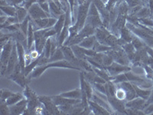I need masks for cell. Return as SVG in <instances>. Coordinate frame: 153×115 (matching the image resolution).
<instances>
[{"label":"cell","mask_w":153,"mask_h":115,"mask_svg":"<svg viewBox=\"0 0 153 115\" xmlns=\"http://www.w3.org/2000/svg\"><path fill=\"white\" fill-rule=\"evenodd\" d=\"M15 42H16V40L12 38L9 42H6L2 47H1V49H2V50H1V56H0L1 65L7 66L9 58H10L12 49H13V46L15 45Z\"/></svg>","instance_id":"cell-2"},{"label":"cell","mask_w":153,"mask_h":115,"mask_svg":"<svg viewBox=\"0 0 153 115\" xmlns=\"http://www.w3.org/2000/svg\"><path fill=\"white\" fill-rule=\"evenodd\" d=\"M28 107V100L25 98H23L17 104L9 106L10 108V114L18 115V114H24L25 111L27 110Z\"/></svg>","instance_id":"cell-11"},{"label":"cell","mask_w":153,"mask_h":115,"mask_svg":"<svg viewBox=\"0 0 153 115\" xmlns=\"http://www.w3.org/2000/svg\"><path fill=\"white\" fill-rule=\"evenodd\" d=\"M113 62H114V60H113V57L107 52H105L103 55V65L105 68L111 65Z\"/></svg>","instance_id":"cell-32"},{"label":"cell","mask_w":153,"mask_h":115,"mask_svg":"<svg viewBox=\"0 0 153 115\" xmlns=\"http://www.w3.org/2000/svg\"><path fill=\"white\" fill-rule=\"evenodd\" d=\"M151 15V11H150L149 8L148 7V5H143L141 9H139V11L136 13L135 16H136L138 19H140L149 17Z\"/></svg>","instance_id":"cell-24"},{"label":"cell","mask_w":153,"mask_h":115,"mask_svg":"<svg viewBox=\"0 0 153 115\" xmlns=\"http://www.w3.org/2000/svg\"><path fill=\"white\" fill-rule=\"evenodd\" d=\"M25 98V96L23 94L21 93H13L10 98H8L6 101H5V103L7 104L9 106H12V105L17 104L19 101H20L21 100H22Z\"/></svg>","instance_id":"cell-22"},{"label":"cell","mask_w":153,"mask_h":115,"mask_svg":"<svg viewBox=\"0 0 153 115\" xmlns=\"http://www.w3.org/2000/svg\"><path fill=\"white\" fill-rule=\"evenodd\" d=\"M89 106L91 108V112L94 114H110V113L106 110V108L100 106L96 102L93 101L92 100H89Z\"/></svg>","instance_id":"cell-13"},{"label":"cell","mask_w":153,"mask_h":115,"mask_svg":"<svg viewBox=\"0 0 153 115\" xmlns=\"http://www.w3.org/2000/svg\"><path fill=\"white\" fill-rule=\"evenodd\" d=\"M106 69L108 73H109V75L111 77H113L119 75V74L125 73V72L131 71L132 67L121 65V64H119V63L114 61L111 65L106 67Z\"/></svg>","instance_id":"cell-8"},{"label":"cell","mask_w":153,"mask_h":115,"mask_svg":"<svg viewBox=\"0 0 153 115\" xmlns=\"http://www.w3.org/2000/svg\"><path fill=\"white\" fill-rule=\"evenodd\" d=\"M110 81L113 83H114L115 84H121V83H123L124 81H128V79H127V77L125 73H121L116 75V76L111 77V80Z\"/></svg>","instance_id":"cell-30"},{"label":"cell","mask_w":153,"mask_h":115,"mask_svg":"<svg viewBox=\"0 0 153 115\" xmlns=\"http://www.w3.org/2000/svg\"><path fill=\"white\" fill-rule=\"evenodd\" d=\"M96 28L94 26H92L91 25L88 24V23H86L85 25H84L83 28H81L78 33L81 35L84 38H87V37L91 36V35H94L95 34Z\"/></svg>","instance_id":"cell-17"},{"label":"cell","mask_w":153,"mask_h":115,"mask_svg":"<svg viewBox=\"0 0 153 115\" xmlns=\"http://www.w3.org/2000/svg\"><path fill=\"white\" fill-rule=\"evenodd\" d=\"M69 68V69H74V70H77V71H80V72H82V70L80 69V68L74 66L72 64L68 62V61H66V60H61V61H54V62H49V63H47V64H45V65L37 66L36 68L33 70V72H31L28 77L30 79L39 78V77H40L44 72H45L48 68Z\"/></svg>","instance_id":"cell-1"},{"label":"cell","mask_w":153,"mask_h":115,"mask_svg":"<svg viewBox=\"0 0 153 115\" xmlns=\"http://www.w3.org/2000/svg\"><path fill=\"white\" fill-rule=\"evenodd\" d=\"M152 80H153V77H152Z\"/></svg>","instance_id":"cell-43"},{"label":"cell","mask_w":153,"mask_h":115,"mask_svg":"<svg viewBox=\"0 0 153 115\" xmlns=\"http://www.w3.org/2000/svg\"><path fill=\"white\" fill-rule=\"evenodd\" d=\"M48 2L49 5H50L51 17L58 19L60 17V16H61L63 13H65V12L63 11V9H61L59 5H57V3H55V2L51 1V0H50Z\"/></svg>","instance_id":"cell-14"},{"label":"cell","mask_w":153,"mask_h":115,"mask_svg":"<svg viewBox=\"0 0 153 115\" xmlns=\"http://www.w3.org/2000/svg\"><path fill=\"white\" fill-rule=\"evenodd\" d=\"M51 38H49L47 39L45 46L44 48L43 54L48 58H50L51 57Z\"/></svg>","instance_id":"cell-31"},{"label":"cell","mask_w":153,"mask_h":115,"mask_svg":"<svg viewBox=\"0 0 153 115\" xmlns=\"http://www.w3.org/2000/svg\"><path fill=\"white\" fill-rule=\"evenodd\" d=\"M19 63V55H18L17 52V47H16V44L15 42V45L13 46V49H12V54H11L10 58H9V62L7 65V71H6V74H5V77L9 78L12 72H14L15 68H16V65Z\"/></svg>","instance_id":"cell-7"},{"label":"cell","mask_w":153,"mask_h":115,"mask_svg":"<svg viewBox=\"0 0 153 115\" xmlns=\"http://www.w3.org/2000/svg\"><path fill=\"white\" fill-rule=\"evenodd\" d=\"M72 51H73L74 54L76 56V58L78 60L80 59H87V56L84 54V51L82 47H80L79 45H75V46H71Z\"/></svg>","instance_id":"cell-26"},{"label":"cell","mask_w":153,"mask_h":115,"mask_svg":"<svg viewBox=\"0 0 153 115\" xmlns=\"http://www.w3.org/2000/svg\"><path fill=\"white\" fill-rule=\"evenodd\" d=\"M145 114H153V103L149 104L143 110Z\"/></svg>","instance_id":"cell-39"},{"label":"cell","mask_w":153,"mask_h":115,"mask_svg":"<svg viewBox=\"0 0 153 115\" xmlns=\"http://www.w3.org/2000/svg\"><path fill=\"white\" fill-rule=\"evenodd\" d=\"M94 51H96L97 52H100V53H105V52H107L109 51H110L112 49V48L110 46H108L106 45H104V44H101L100 42H98L97 41L96 42L95 46L94 47Z\"/></svg>","instance_id":"cell-28"},{"label":"cell","mask_w":153,"mask_h":115,"mask_svg":"<svg viewBox=\"0 0 153 115\" xmlns=\"http://www.w3.org/2000/svg\"><path fill=\"white\" fill-rule=\"evenodd\" d=\"M61 49H62L63 53H64V55H65V60L68 61V62L71 63V64H72L74 66L80 68V64H79V60L76 58V56L74 54L71 47L67 46H61ZM80 69H81V68H80Z\"/></svg>","instance_id":"cell-9"},{"label":"cell","mask_w":153,"mask_h":115,"mask_svg":"<svg viewBox=\"0 0 153 115\" xmlns=\"http://www.w3.org/2000/svg\"><path fill=\"white\" fill-rule=\"evenodd\" d=\"M65 19H66V15H65V13H63V14L61 15V16H60V17L57 19V22H56L55 25H54V26L53 27V28H54V30L56 31V32H57V37L59 36L60 33H61L63 28L65 26Z\"/></svg>","instance_id":"cell-19"},{"label":"cell","mask_w":153,"mask_h":115,"mask_svg":"<svg viewBox=\"0 0 153 115\" xmlns=\"http://www.w3.org/2000/svg\"><path fill=\"white\" fill-rule=\"evenodd\" d=\"M38 98H39V101L43 104V105L46 108V110L48 111L49 114H61L58 107L55 105V104L53 102L51 97L38 96Z\"/></svg>","instance_id":"cell-4"},{"label":"cell","mask_w":153,"mask_h":115,"mask_svg":"<svg viewBox=\"0 0 153 115\" xmlns=\"http://www.w3.org/2000/svg\"><path fill=\"white\" fill-rule=\"evenodd\" d=\"M119 2H120V0H108L105 4L106 9L110 12L112 9H113L117 6Z\"/></svg>","instance_id":"cell-37"},{"label":"cell","mask_w":153,"mask_h":115,"mask_svg":"<svg viewBox=\"0 0 153 115\" xmlns=\"http://www.w3.org/2000/svg\"><path fill=\"white\" fill-rule=\"evenodd\" d=\"M126 92L125 89L121 87L120 84H117V91H116L115 97L118 98L119 100L124 101L126 102Z\"/></svg>","instance_id":"cell-27"},{"label":"cell","mask_w":153,"mask_h":115,"mask_svg":"<svg viewBox=\"0 0 153 115\" xmlns=\"http://www.w3.org/2000/svg\"><path fill=\"white\" fill-rule=\"evenodd\" d=\"M134 34L132 33V31L127 28L126 26H125L124 28H123L120 31V38H123L126 42H131L133 38Z\"/></svg>","instance_id":"cell-21"},{"label":"cell","mask_w":153,"mask_h":115,"mask_svg":"<svg viewBox=\"0 0 153 115\" xmlns=\"http://www.w3.org/2000/svg\"><path fill=\"white\" fill-rule=\"evenodd\" d=\"M107 101L113 108V110L116 111V114L119 112L120 114H125L126 113V101H121L117 98L115 96H107Z\"/></svg>","instance_id":"cell-6"},{"label":"cell","mask_w":153,"mask_h":115,"mask_svg":"<svg viewBox=\"0 0 153 115\" xmlns=\"http://www.w3.org/2000/svg\"><path fill=\"white\" fill-rule=\"evenodd\" d=\"M57 19L53 17H48L45 19H36V20H32V25H33L35 31L38 29H46V28H53L57 22Z\"/></svg>","instance_id":"cell-3"},{"label":"cell","mask_w":153,"mask_h":115,"mask_svg":"<svg viewBox=\"0 0 153 115\" xmlns=\"http://www.w3.org/2000/svg\"><path fill=\"white\" fill-rule=\"evenodd\" d=\"M148 5V7L149 8L152 14H153V0H149L148 5Z\"/></svg>","instance_id":"cell-41"},{"label":"cell","mask_w":153,"mask_h":115,"mask_svg":"<svg viewBox=\"0 0 153 115\" xmlns=\"http://www.w3.org/2000/svg\"><path fill=\"white\" fill-rule=\"evenodd\" d=\"M60 95L64 97V98H71V99L81 100L82 92L80 88H76V89H74V90H72V91H67V92L61 93Z\"/></svg>","instance_id":"cell-16"},{"label":"cell","mask_w":153,"mask_h":115,"mask_svg":"<svg viewBox=\"0 0 153 115\" xmlns=\"http://www.w3.org/2000/svg\"><path fill=\"white\" fill-rule=\"evenodd\" d=\"M28 16L31 17L32 20H36V19H45V18L51 17L48 13H46L40 5L38 2L32 4L30 6L29 9H28Z\"/></svg>","instance_id":"cell-5"},{"label":"cell","mask_w":153,"mask_h":115,"mask_svg":"<svg viewBox=\"0 0 153 115\" xmlns=\"http://www.w3.org/2000/svg\"><path fill=\"white\" fill-rule=\"evenodd\" d=\"M0 94H1V101H5L13 94V92L7 89H2Z\"/></svg>","instance_id":"cell-34"},{"label":"cell","mask_w":153,"mask_h":115,"mask_svg":"<svg viewBox=\"0 0 153 115\" xmlns=\"http://www.w3.org/2000/svg\"><path fill=\"white\" fill-rule=\"evenodd\" d=\"M133 84V87L134 88H135V91H136V96H137V97H139V98H143V99L147 101V100L149 99V98L150 94H151L152 89L141 88V87H139V86L136 85V84Z\"/></svg>","instance_id":"cell-18"},{"label":"cell","mask_w":153,"mask_h":115,"mask_svg":"<svg viewBox=\"0 0 153 115\" xmlns=\"http://www.w3.org/2000/svg\"><path fill=\"white\" fill-rule=\"evenodd\" d=\"M105 84H106V83H105ZM105 84H102V83H94V84H92V85L93 87L95 88V90L98 91L99 92L102 93V94H106Z\"/></svg>","instance_id":"cell-36"},{"label":"cell","mask_w":153,"mask_h":115,"mask_svg":"<svg viewBox=\"0 0 153 115\" xmlns=\"http://www.w3.org/2000/svg\"><path fill=\"white\" fill-rule=\"evenodd\" d=\"M131 43L132 44V46L136 49V50H139V49H142V48L146 46V44L144 43V42L139 37H138L136 35H134L133 38H132Z\"/></svg>","instance_id":"cell-29"},{"label":"cell","mask_w":153,"mask_h":115,"mask_svg":"<svg viewBox=\"0 0 153 115\" xmlns=\"http://www.w3.org/2000/svg\"><path fill=\"white\" fill-rule=\"evenodd\" d=\"M51 99H52L53 102L57 107L66 105H76V104H78L80 102H81V100L64 98V97L61 96L60 94L57 96H51Z\"/></svg>","instance_id":"cell-12"},{"label":"cell","mask_w":153,"mask_h":115,"mask_svg":"<svg viewBox=\"0 0 153 115\" xmlns=\"http://www.w3.org/2000/svg\"><path fill=\"white\" fill-rule=\"evenodd\" d=\"M96 42H97V38H96L95 35H91V36L84 38L83 41L79 44V46L80 47L84 48V49H93L95 46Z\"/></svg>","instance_id":"cell-15"},{"label":"cell","mask_w":153,"mask_h":115,"mask_svg":"<svg viewBox=\"0 0 153 115\" xmlns=\"http://www.w3.org/2000/svg\"><path fill=\"white\" fill-rule=\"evenodd\" d=\"M61 60H65V58L64 53H63L62 49H61V47H59L55 51V52L51 56L48 61L49 62H54V61H61Z\"/></svg>","instance_id":"cell-25"},{"label":"cell","mask_w":153,"mask_h":115,"mask_svg":"<svg viewBox=\"0 0 153 115\" xmlns=\"http://www.w3.org/2000/svg\"><path fill=\"white\" fill-rule=\"evenodd\" d=\"M39 5H40V6L42 7V9H43L45 12H46V13H48V14L49 15V16H51L50 15V5H49V2H42V3H38Z\"/></svg>","instance_id":"cell-38"},{"label":"cell","mask_w":153,"mask_h":115,"mask_svg":"<svg viewBox=\"0 0 153 115\" xmlns=\"http://www.w3.org/2000/svg\"><path fill=\"white\" fill-rule=\"evenodd\" d=\"M16 8H17L16 16L19 19V23H22L28 16V11L24 6H16Z\"/></svg>","instance_id":"cell-23"},{"label":"cell","mask_w":153,"mask_h":115,"mask_svg":"<svg viewBox=\"0 0 153 115\" xmlns=\"http://www.w3.org/2000/svg\"><path fill=\"white\" fill-rule=\"evenodd\" d=\"M148 105L147 101L139 97H136L134 99L130 100L126 102V108L137 109V110L143 111L144 108Z\"/></svg>","instance_id":"cell-10"},{"label":"cell","mask_w":153,"mask_h":115,"mask_svg":"<svg viewBox=\"0 0 153 115\" xmlns=\"http://www.w3.org/2000/svg\"><path fill=\"white\" fill-rule=\"evenodd\" d=\"M1 12L7 16H16L17 13V8L14 5H2L0 6Z\"/></svg>","instance_id":"cell-20"},{"label":"cell","mask_w":153,"mask_h":115,"mask_svg":"<svg viewBox=\"0 0 153 115\" xmlns=\"http://www.w3.org/2000/svg\"><path fill=\"white\" fill-rule=\"evenodd\" d=\"M153 103V87L152 88V91H151V94H150L149 98V99L147 100V104H152Z\"/></svg>","instance_id":"cell-40"},{"label":"cell","mask_w":153,"mask_h":115,"mask_svg":"<svg viewBox=\"0 0 153 115\" xmlns=\"http://www.w3.org/2000/svg\"><path fill=\"white\" fill-rule=\"evenodd\" d=\"M0 114H10V108H9V105L5 103V101H1V105H0Z\"/></svg>","instance_id":"cell-33"},{"label":"cell","mask_w":153,"mask_h":115,"mask_svg":"<svg viewBox=\"0 0 153 115\" xmlns=\"http://www.w3.org/2000/svg\"><path fill=\"white\" fill-rule=\"evenodd\" d=\"M77 2H78L79 5H82L86 2V0H77Z\"/></svg>","instance_id":"cell-42"},{"label":"cell","mask_w":153,"mask_h":115,"mask_svg":"<svg viewBox=\"0 0 153 115\" xmlns=\"http://www.w3.org/2000/svg\"><path fill=\"white\" fill-rule=\"evenodd\" d=\"M129 5V8H133L138 6V5H145V4L142 2L141 0H124Z\"/></svg>","instance_id":"cell-35"}]
</instances>
